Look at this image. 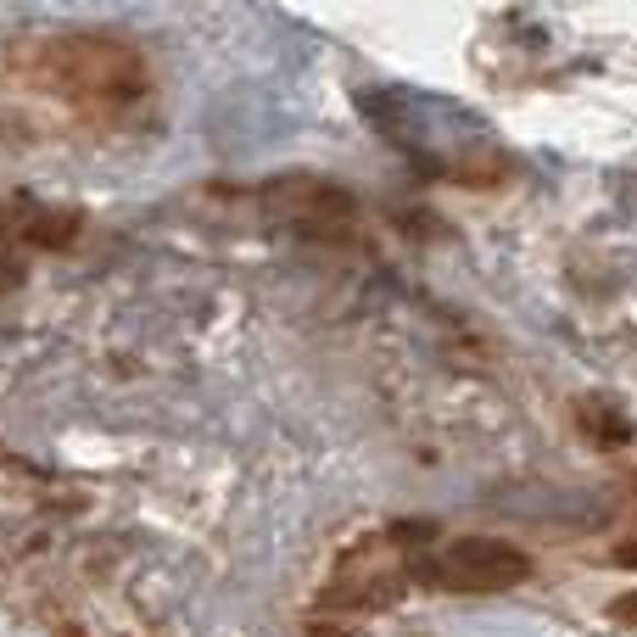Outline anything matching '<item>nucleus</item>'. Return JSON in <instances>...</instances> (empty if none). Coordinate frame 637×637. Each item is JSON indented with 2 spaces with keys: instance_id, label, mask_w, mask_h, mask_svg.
<instances>
[{
  "instance_id": "obj_1",
  "label": "nucleus",
  "mask_w": 637,
  "mask_h": 637,
  "mask_svg": "<svg viewBox=\"0 0 637 637\" xmlns=\"http://www.w3.org/2000/svg\"><path fill=\"white\" fill-rule=\"evenodd\" d=\"M12 68L68 101H130L146 90V62L135 45L107 40V34H62V40H34L7 56Z\"/></svg>"
},
{
  "instance_id": "obj_2",
  "label": "nucleus",
  "mask_w": 637,
  "mask_h": 637,
  "mask_svg": "<svg viewBox=\"0 0 637 637\" xmlns=\"http://www.w3.org/2000/svg\"><path fill=\"white\" fill-rule=\"evenodd\" d=\"M526 577H532V554L503 537H465L436 565H425V582L448 593H503V588H521Z\"/></svg>"
},
{
  "instance_id": "obj_3",
  "label": "nucleus",
  "mask_w": 637,
  "mask_h": 637,
  "mask_svg": "<svg viewBox=\"0 0 637 637\" xmlns=\"http://www.w3.org/2000/svg\"><path fill=\"white\" fill-rule=\"evenodd\" d=\"M269 202L275 208H291L302 219H318V213H353V197L336 185H318V179H286V185H269Z\"/></svg>"
},
{
  "instance_id": "obj_4",
  "label": "nucleus",
  "mask_w": 637,
  "mask_h": 637,
  "mask_svg": "<svg viewBox=\"0 0 637 637\" xmlns=\"http://www.w3.org/2000/svg\"><path fill=\"white\" fill-rule=\"evenodd\" d=\"M582 436L593 442V448H626V442H632V425L610 409V403H582Z\"/></svg>"
},
{
  "instance_id": "obj_5",
  "label": "nucleus",
  "mask_w": 637,
  "mask_h": 637,
  "mask_svg": "<svg viewBox=\"0 0 637 637\" xmlns=\"http://www.w3.org/2000/svg\"><path fill=\"white\" fill-rule=\"evenodd\" d=\"M34 246H68L74 235H79V213H45L40 224H29L23 230Z\"/></svg>"
},
{
  "instance_id": "obj_6",
  "label": "nucleus",
  "mask_w": 637,
  "mask_h": 637,
  "mask_svg": "<svg viewBox=\"0 0 637 637\" xmlns=\"http://www.w3.org/2000/svg\"><path fill=\"white\" fill-rule=\"evenodd\" d=\"M308 637H364L358 626H347V621H313L308 626Z\"/></svg>"
},
{
  "instance_id": "obj_7",
  "label": "nucleus",
  "mask_w": 637,
  "mask_h": 637,
  "mask_svg": "<svg viewBox=\"0 0 637 637\" xmlns=\"http://www.w3.org/2000/svg\"><path fill=\"white\" fill-rule=\"evenodd\" d=\"M610 621H626V626H637V588H632V593H621V599L610 604Z\"/></svg>"
},
{
  "instance_id": "obj_8",
  "label": "nucleus",
  "mask_w": 637,
  "mask_h": 637,
  "mask_svg": "<svg viewBox=\"0 0 637 637\" xmlns=\"http://www.w3.org/2000/svg\"><path fill=\"white\" fill-rule=\"evenodd\" d=\"M615 559H621V565H637V543H621V548H615Z\"/></svg>"
}]
</instances>
